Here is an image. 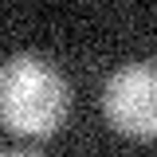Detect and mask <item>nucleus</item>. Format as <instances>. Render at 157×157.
<instances>
[{"mask_svg": "<svg viewBox=\"0 0 157 157\" xmlns=\"http://www.w3.org/2000/svg\"><path fill=\"white\" fill-rule=\"evenodd\" d=\"M0 157H43V153H36V149H4Z\"/></svg>", "mask_w": 157, "mask_h": 157, "instance_id": "obj_3", "label": "nucleus"}, {"mask_svg": "<svg viewBox=\"0 0 157 157\" xmlns=\"http://www.w3.org/2000/svg\"><path fill=\"white\" fill-rule=\"evenodd\" d=\"M71 90L43 55H12L0 67V122L20 137H51L63 126Z\"/></svg>", "mask_w": 157, "mask_h": 157, "instance_id": "obj_1", "label": "nucleus"}, {"mask_svg": "<svg viewBox=\"0 0 157 157\" xmlns=\"http://www.w3.org/2000/svg\"><path fill=\"white\" fill-rule=\"evenodd\" d=\"M102 114L118 134L153 141L157 134V71L153 63H126L102 86Z\"/></svg>", "mask_w": 157, "mask_h": 157, "instance_id": "obj_2", "label": "nucleus"}]
</instances>
